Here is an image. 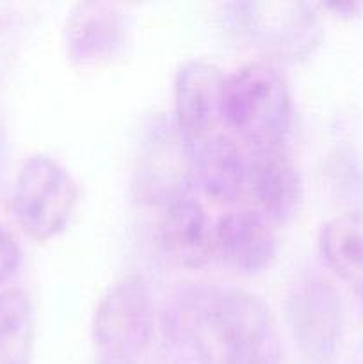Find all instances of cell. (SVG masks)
Returning a JSON list of instances; mask_svg holds the SVG:
<instances>
[{
    "label": "cell",
    "mask_w": 363,
    "mask_h": 364,
    "mask_svg": "<svg viewBox=\"0 0 363 364\" xmlns=\"http://www.w3.org/2000/svg\"><path fill=\"white\" fill-rule=\"evenodd\" d=\"M221 109L246 148H285L292 128V96L274 64L249 63L224 75Z\"/></svg>",
    "instance_id": "3957f363"
},
{
    "label": "cell",
    "mask_w": 363,
    "mask_h": 364,
    "mask_svg": "<svg viewBox=\"0 0 363 364\" xmlns=\"http://www.w3.org/2000/svg\"><path fill=\"white\" fill-rule=\"evenodd\" d=\"M171 348L191 364H278L281 341L262 299L224 284H191L160 316Z\"/></svg>",
    "instance_id": "6da1fadb"
},
{
    "label": "cell",
    "mask_w": 363,
    "mask_h": 364,
    "mask_svg": "<svg viewBox=\"0 0 363 364\" xmlns=\"http://www.w3.org/2000/svg\"><path fill=\"white\" fill-rule=\"evenodd\" d=\"M224 18L233 32L281 63L306 60L322 41V25L306 2H231Z\"/></svg>",
    "instance_id": "277c9868"
},
{
    "label": "cell",
    "mask_w": 363,
    "mask_h": 364,
    "mask_svg": "<svg viewBox=\"0 0 363 364\" xmlns=\"http://www.w3.org/2000/svg\"><path fill=\"white\" fill-rule=\"evenodd\" d=\"M287 322L299 350L313 363L333 358L344 331L340 294L327 279L308 276L287 297Z\"/></svg>",
    "instance_id": "52a82bcc"
},
{
    "label": "cell",
    "mask_w": 363,
    "mask_h": 364,
    "mask_svg": "<svg viewBox=\"0 0 363 364\" xmlns=\"http://www.w3.org/2000/svg\"><path fill=\"white\" fill-rule=\"evenodd\" d=\"M362 364H363V359H362Z\"/></svg>",
    "instance_id": "2e32d148"
},
{
    "label": "cell",
    "mask_w": 363,
    "mask_h": 364,
    "mask_svg": "<svg viewBox=\"0 0 363 364\" xmlns=\"http://www.w3.org/2000/svg\"><path fill=\"white\" fill-rule=\"evenodd\" d=\"M278 245L276 224L248 206L223 213L214 224V258L242 276L269 269Z\"/></svg>",
    "instance_id": "8fae6325"
},
{
    "label": "cell",
    "mask_w": 363,
    "mask_h": 364,
    "mask_svg": "<svg viewBox=\"0 0 363 364\" xmlns=\"http://www.w3.org/2000/svg\"><path fill=\"white\" fill-rule=\"evenodd\" d=\"M77 203V183L56 159L36 153L21 162L11 191V212L28 237L45 242L63 233Z\"/></svg>",
    "instance_id": "8992f818"
},
{
    "label": "cell",
    "mask_w": 363,
    "mask_h": 364,
    "mask_svg": "<svg viewBox=\"0 0 363 364\" xmlns=\"http://www.w3.org/2000/svg\"><path fill=\"white\" fill-rule=\"evenodd\" d=\"M155 308L148 284L137 274L107 288L93 316L91 338L100 364H135L149 347Z\"/></svg>",
    "instance_id": "5b68a950"
},
{
    "label": "cell",
    "mask_w": 363,
    "mask_h": 364,
    "mask_svg": "<svg viewBox=\"0 0 363 364\" xmlns=\"http://www.w3.org/2000/svg\"><path fill=\"white\" fill-rule=\"evenodd\" d=\"M224 73L203 59L174 77V130L196 187L223 203H242L248 148L231 134L221 109Z\"/></svg>",
    "instance_id": "7a4b0ae2"
},
{
    "label": "cell",
    "mask_w": 363,
    "mask_h": 364,
    "mask_svg": "<svg viewBox=\"0 0 363 364\" xmlns=\"http://www.w3.org/2000/svg\"><path fill=\"white\" fill-rule=\"evenodd\" d=\"M157 238L169 259L187 269H199L214 258V224L194 185L174 192L159 203Z\"/></svg>",
    "instance_id": "30bf717a"
},
{
    "label": "cell",
    "mask_w": 363,
    "mask_h": 364,
    "mask_svg": "<svg viewBox=\"0 0 363 364\" xmlns=\"http://www.w3.org/2000/svg\"><path fill=\"white\" fill-rule=\"evenodd\" d=\"M21 265V249L16 238L4 224H0V287L9 283Z\"/></svg>",
    "instance_id": "9a60e30c"
},
{
    "label": "cell",
    "mask_w": 363,
    "mask_h": 364,
    "mask_svg": "<svg viewBox=\"0 0 363 364\" xmlns=\"http://www.w3.org/2000/svg\"><path fill=\"white\" fill-rule=\"evenodd\" d=\"M34 308L21 288L0 291V364H32Z\"/></svg>",
    "instance_id": "4fadbf2b"
},
{
    "label": "cell",
    "mask_w": 363,
    "mask_h": 364,
    "mask_svg": "<svg viewBox=\"0 0 363 364\" xmlns=\"http://www.w3.org/2000/svg\"><path fill=\"white\" fill-rule=\"evenodd\" d=\"M324 263L342 281L363 291V215L356 210L333 217L319 233Z\"/></svg>",
    "instance_id": "7c38bea8"
},
{
    "label": "cell",
    "mask_w": 363,
    "mask_h": 364,
    "mask_svg": "<svg viewBox=\"0 0 363 364\" xmlns=\"http://www.w3.org/2000/svg\"><path fill=\"white\" fill-rule=\"evenodd\" d=\"M302 201L299 171L285 148H248L242 205L285 224L298 213Z\"/></svg>",
    "instance_id": "ba28073f"
},
{
    "label": "cell",
    "mask_w": 363,
    "mask_h": 364,
    "mask_svg": "<svg viewBox=\"0 0 363 364\" xmlns=\"http://www.w3.org/2000/svg\"><path fill=\"white\" fill-rule=\"evenodd\" d=\"M338 159H335L333 171H338L337 183L342 192H345V198L356 201L363 198V167L356 155L344 149L338 151Z\"/></svg>",
    "instance_id": "5bb4252c"
},
{
    "label": "cell",
    "mask_w": 363,
    "mask_h": 364,
    "mask_svg": "<svg viewBox=\"0 0 363 364\" xmlns=\"http://www.w3.org/2000/svg\"><path fill=\"white\" fill-rule=\"evenodd\" d=\"M66 55L84 68L112 63L130 39V21L116 4L80 2L68 13L63 28Z\"/></svg>",
    "instance_id": "9c48e42d"
}]
</instances>
